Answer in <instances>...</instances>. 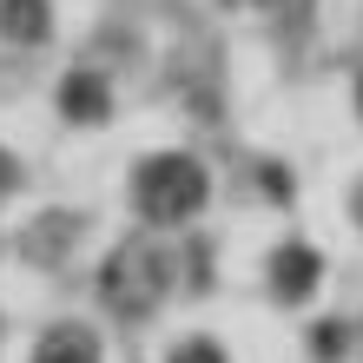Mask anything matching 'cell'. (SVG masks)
Returning <instances> with one entry per match:
<instances>
[{
	"mask_svg": "<svg viewBox=\"0 0 363 363\" xmlns=\"http://www.w3.org/2000/svg\"><path fill=\"white\" fill-rule=\"evenodd\" d=\"M205 191H211V179L191 152H152L133 172V205L145 225H185L205 205Z\"/></svg>",
	"mask_w": 363,
	"mask_h": 363,
	"instance_id": "1",
	"label": "cell"
},
{
	"mask_svg": "<svg viewBox=\"0 0 363 363\" xmlns=\"http://www.w3.org/2000/svg\"><path fill=\"white\" fill-rule=\"evenodd\" d=\"M99 284H106V304H119V317H145L165 297V284H172V258H165V245L133 238L106 258Z\"/></svg>",
	"mask_w": 363,
	"mask_h": 363,
	"instance_id": "2",
	"label": "cell"
},
{
	"mask_svg": "<svg viewBox=\"0 0 363 363\" xmlns=\"http://www.w3.org/2000/svg\"><path fill=\"white\" fill-rule=\"evenodd\" d=\"M317 284H324V258H317L311 245H277L271 251V291L284 297V304H297V297H311Z\"/></svg>",
	"mask_w": 363,
	"mask_h": 363,
	"instance_id": "3",
	"label": "cell"
},
{
	"mask_svg": "<svg viewBox=\"0 0 363 363\" xmlns=\"http://www.w3.org/2000/svg\"><path fill=\"white\" fill-rule=\"evenodd\" d=\"M0 33L20 40V47H40L53 33V7L47 0H0Z\"/></svg>",
	"mask_w": 363,
	"mask_h": 363,
	"instance_id": "4",
	"label": "cell"
},
{
	"mask_svg": "<svg viewBox=\"0 0 363 363\" xmlns=\"http://www.w3.org/2000/svg\"><path fill=\"white\" fill-rule=\"evenodd\" d=\"M33 363H99V337H93L86 324H60V330L40 337Z\"/></svg>",
	"mask_w": 363,
	"mask_h": 363,
	"instance_id": "5",
	"label": "cell"
},
{
	"mask_svg": "<svg viewBox=\"0 0 363 363\" xmlns=\"http://www.w3.org/2000/svg\"><path fill=\"white\" fill-rule=\"evenodd\" d=\"M60 113L67 119H106L113 113V86H106L99 73H73L67 86H60Z\"/></svg>",
	"mask_w": 363,
	"mask_h": 363,
	"instance_id": "6",
	"label": "cell"
},
{
	"mask_svg": "<svg viewBox=\"0 0 363 363\" xmlns=\"http://www.w3.org/2000/svg\"><path fill=\"white\" fill-rule=\"evenodd\" d=\"M165 363H225V344H211V337H185Z\"/></svg>",
	"mask_w": 363,
	"mask_h": 363,
	"instance_id": "7",
	"label": "cell"
},
{
	"mask_svg": "<svg viewBox=\"0 0 363 363\" xmlns=\"http://www.w3.org/2000/svg\"><path fill=\"white\" fill-rule=\"evenodd\" d=\"M7 185H20V165H13L7 152H0V191H7Z\"/></svg>",
	"mask_w": 363,
	"mask_h": 363,
	"instance_id": "8",
	"label": "cell"
},
{
	"mask_svg": "<svg viewBox=\"0 0 363 363\" xmlns=\"http://www.w3.org/2000/svg\"><path fill=\"white\" fill-rule=\"evenodd\" d=\"M357 113H363V79H357Z\"/></svg>",
	"mask_w": 363,
	"mask_h": 363,
	"instance_id": "9",
	"label": "cell"
},
{
	"mask_svg": "<svg viewBox=\"0 0 363 363\" xmlns=\"http://www.w3.org/2000/svg\"><path fill=\"white\" fill-rule=\"evenodd\" d=\"M357 225H363V191H357Z\"/></svg>",
	"mask_w": 363,
	"mask_h": 363,
	"instance_id": "10",
	"label": "cell"
}]
</instances>
